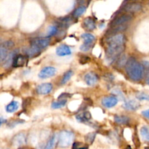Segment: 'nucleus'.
Instances as JSON below:
<instances>
[{"label":"nucleus","mask_w":149,"mask_h":149,"mask_svg":"<svg viewBox=\"0 0 149 149\" xmlns=\"http://www.w3.org/2000/svg\"><path fill=\"white\" fill-rule=\"evenodd\" d=\"M83 27L85 30L91 31H93L96 27V24L95 20L91 17H88L83 20Z\"/></svg>","instance_id":"obj_14"},{"label":"nucleus","mask_w":149,"mask_h":149,"mask_svg":"<svg viewBox=\"0 0 149 149\" xmlns=\"http://www.w3.org/2000/svg\"><path fill=\"white\" fill-rule=\"evenodd\" d=\"M86 10H87V7L84 5H81L79 7H77L74 12V16L75 17H79L80 16L82 15L84 13H85Z\"/></svg>","instance_id":"obj_24"},{"label":"nucleus","mask_w":149,"mask_h":149,"mask_svg":"<svg viewBox=\"0 0 149 149\" xmlns=\"http://www.w3.org/2000/svg\"><path fill=\"white\" fill-rule=\"evenodd\" d=\"M56 54L58 56H67L71 54V49L65 45H60L56 49Z\"/></svg>","instance_id":"obj_13"},{"label":"nucleus","mask_w":149,"mask_h":149,"mask_svg":"<svg viewBox=\"0 0 149 149\" xmlns=\"http://www.w3.org/2000/svg\"><path fill=\"white\" fill-rule=\"evenodd\" d=\"M126 41V36L122 33L109 36L106 39V55L107 60L112 62L122 55L125 49Z\"/></svg>","instance_id":"obj_1"},{"label":"nucleus","mask_w":149,"mask_h":149,"mask_svg":"<svg viewBox=\"0 0 149 149\" xmlns=\"http://www.w3.org/2000/svg\"><path fill=\"white\" fill-rule=\"evenodd\" d=\"M72 149H88V145L81 142L74 143Z\"/></svg>","instance_id":"obj_31"},{"label":"nucleus","mask_w":149,"mask_h":149,"mask_svg":"<svg viewBox=\"0 0 149 149\" xmlns=\"http://www.w3.org/2000/svg\"><path fill=\"white\" fill-rule=\"evenodd\" d=\"M68 97H70V95L67 94V93H63L58 97V100H66Z\"/></svg>","instance_id":"obj_37"},{"label":"nucleus","mask_w":149,"mask_h":149,"mask_svg":"<svg viewBox=\"0 0 149 149\" xmlns=\"http://www.w3.org/2000/svg\"><path fill=\"white\" fill-rule=\"evenodd\" d=\"M148 6H149V2H148Z\"/></svg>","instance_id":"obj_43"},{"label":"nucleus","mask_w":149,"mask_h":149,"mask_svg":"<svg viewBox=\"0 0 149 149\" xmlns=\"http://www.w3.org/2000/svg\"><path fill=\"white\" fill-rule=\"evenodd\" d=\"M81 38L84 40V43L88 44V45H93V43L95 40V37L94 35L89 33H86L81 35Z\"/></svg>","instance_id":"obj_20"},{"label":"nucleus","mask_w":149,"mask_h":149,"mask_svg":"<svg viewBox=\"0 0 149 149\" xmlns=\"http://www.w3.org/2000/svg\"><path fill=\"white\" fill-rule=\"evenodd\" d=\"M77 119L78 121L81 122H87L88 120H90L91 119V114H90V112L88 111H84L82 113H79V114L77 115Z\"/></svg>","instance_id":"obj_18"},{"label":"nucleus","mask_w":149,"mask_h":149,"mask_svg":"<svg viewBox=\"0 0 149 149\" xmlns=\"http://www.w3.org/2000/svg\"><path fill=\"white\" fill-rule=\"evenodd\" d=\"M125 68L127 76L132 80L138 81L142 79L144 74V68L142 64L138 62L135 58H129L125 65Z\"/></svg>","instance_id":"obj_2"},{"label":"nucleus","mask_w":149,"mask_h":149,"mask_svg":"<svg viewBox=\"0 0 149 149\" xmlns=\"http://www.w3.org/2000/svg\"><path fill=\"white\" fill-rule=\"evenodd\" d=\"M74 20L71 17H65L59 20V25L61 27H68L70 25L72 24Z\"/></svg>","instance_id":"obj_23"},{"label":"nucleus","mask_w":149,"mask_h":149,"mask_svg":"<svg viewBox=\"0 0 149 149\" xmlns=\"http://www.w3.org/2000/svg\"><path fill=\"white\" fill-rule=\"evenodd\" d=\"M8 54L9 53L7 52V49H6L3 46H0V62L5 61Z\"/></svg>","instance_id":"obj_30"},{"label":"nucleus","mask_w":149,"mask_h":149,"mask_svg":"<svg viewBox=\"0 0 149 149\" xmlns=\"http://www.w3.org/2000/svg\"><path fill=\"white\" fill-rule=\"evenodd\" d=\"M95 136L96 134L95 132H90V133H88L84 137V139H85V141L87 145H90V144L93 143L95 138Z\"/></svg>","instance_id":"obj_29"},{"label":"nucleus","mask_w":149,"mask_h":149,"mask_svg":"<svg viewBox=\"0 0 149 149\" xmlns=\"http://www.w3.org/2000/svg\"><path fill=\"white\" fill-rule=\"evenodd\" d=\"M50 39L49 38H36L31 41V46L37 48L39 50L45 49L49 46Z\"/></svg>","instance_id":"obj_5"},{"label":"nucleus","mask_w":149,"mask_h":149,"mask_svg":"<svg viewBox=\"0 0 149 149\" xmlns=\"http://www.w3.org/2000/svg\"><path fill=\"white\" fill-rule=\"evenodd\" d=\"M4 122V120L3 119H1V118H0V126L1 125V124L3 123V122Z\"/></svg>","instance_id":"obj_41"},{"label":"nucleus","mask_w":149,"mask_h":149,"mask_svg":"<svg viewBox=\"0 0 149 149\" xmlns=\"http://www.w3.org/2000/svg\"><path fill=\"white\" fill-rule=\"evenodd\" d=\"M73 74H74V72H73L71 70L66 71V72L63 74V77L62 80H61V84H65V83L68 82V81L71 79V77H72Z\"/></svg>","instance_id":"obj_26"},{"label":"nucleus","mask_w":149,"mask_h":149,"mask_svg":"<svg viewBox=\"0 0 149 149\" xmlns=\"http://www.w3.org/2000/svg\"><path fill=\"white\" fill-rule=\"evenodd\" d=\"M58 32V28L55 26H52L49 28V31H48V36H50L52 35H55Z\"/></svg>","instance_id":"obj_33"},{"label":"nucleus","mask_w":149,"mask_h":149,"mask_svg":"<svg viewBox=\"0 0 149 149\" xmlns=\"http://www.w3.org/2000/svg\"><path fill=\"white\" fill-rule=\"evenodd\" d=\"M13 46H14V43L12 41H6L4 43V45H3V47H5L6 49H7V48H11Z\"/></svg>","instance_id":"obj_35"},{"label":"nucleus","mask_w":149,"mask_h":149,"mask_svg":"<svg viewBox=\"0 0 149 149\" xmlns=\"http://www.w3.org/2000/svg\"><path fill=\"white\" fill-rule=\"evenodd\" d=\"M74 135L68 130H63L60 132L58 138V145L61 148H67L72 143Z\"/></svg>","instance_id":"obj_3"},{"label":"nucleus","mask_w":149,"mask_h":149,"mask_svg":"<svg viewBox=\"0 0 149 149\" xmlns=\"http://www.w3.org/2000/svg\"><path fill=\"white\" fill-rule=\"evenodd\" d=\"M18 149H33V148H30V147H26V146H22V147H20V148H19Z\"/></svg>","instance_id":"obj_39"},{"label":"nucleus","mask_w":149,"mask_h":149,"mask_svg":"<svg viewBox=\"0 0 149 149\" xmlns=\"http://www.w3.org/2000/svg\"><path fill=\"white\" fill-rule=\"evenodd\" d=\"M143 8V5L141 3L135 2H127L123 6V10L127 12V13H138L140 12Z\"/></svg>","instance_id":"obj_6"},{"label":"nucleus","mask_w":149,"mask_h":149,"mask_svg":"<svg viewBox=\"0 0 149 149\" xmlns=\"http://www.w3.org/2000/svg\"><path fill=\"white\" fill-rule=\"evenodd\" d=\"M26 55L29 58H33V57H36L37 55H39L41 53V50L38 49L37 48L31 46L30 47L27 48L25 51Z\"/></svg>","instance_id":"obj_17"},{"label":"nucleus","mask_w":149,"mask_h":149,"mask_svg":"<svg viewBox=\"0 0 149 149\" xmlns=\"http://www.w3.org/2000/svg\"><path fill=\"white\" fill-rule=\"evenodd\" d=\"M19 108V103L17 101H12L6 106V111L7 113H13Z\"/></svg>","instance_id":"obj_21"},{"label":"nucleus","mask_w":149,"mask_h":149,"mask_svg":"<svg viewBox=\"0 0 149 149\" xmlns=\"http://www.w3.org/2000/svg\"><path fill=\"white\" fill-rule=\"evenodd\" d=\"M127 29V26H117V27H113L111 28L107 32V34L109 35V36H113V35H116V34H119L121 32L124 31L126 30Z\"/></svg>","instance_id":"obj_16"},{"label":"nucleus","mask_w":149,"mask_h":149,"mask_svg":"<svg viewBox=\"0 0 149 149\" xmlns=\"http://www.w3.org/2000/svg\"><path fill=\"white\" fill-rule=\"evenodd\" d=\"M118 103V98L116 96H108L102 100V104L106 108H112Z\"/></svg>","instance_id":"obj_9"},{"label":"nucleus","mask_w":149,"mask_h":149,"mask_svg":"<svg viewBox=\"0 0 149 149\" xmlns=\"http://www.w3.org/2000/svg\"><path fill=\"white\" fill-rule=\"evenodd\" d=\"M56 68L52 66L45 67L41 70L39 74V77L41 79H47L52 77L56 74Z\"/></svg>","instance_id":"obj_7"},{"label":"nucleus","mask_w":149,"mask_h":149,"mask_svg":"<svg viewBox=\"0 0 149 149\" xmlns=\"http://www.w3.org/2000/svg\"><path fill=\"white\" fill-rule=\"evenodd\" d=\"M123 107L128 111H136L140 108V104L136 100H130L124 103Z\"/></svg>","instance_id":"obj_15"},{"label":"nucleus","mask_w":149,"mask_h":149,"mask_svg":"<svg viewBox=\"0 0 149 149\" xmlns=\"http://www.w3.org/2000/svg\"><path fill=\"white\" fill-rule=\"evenodd\" d=\"M136 97L139 100H148L149 101V95L145 93H138L136 95Z\"/></svg>","instance_id":"obj_32"},{"label":"nucleus","mask_w":149,"mask_h":149,"mask_svg":"<svg viewBox=\"0 0 149 149\" xmlns=\"http://www.w3.org/2000/svg\"><path fill=\"white\" fill-rule=\"evenodd\" d=\"M27 62V57L23 55H16L13 61V66L15 68L23 67Z\"/></svg>","instance_id":"obj_8"},{"label":"nucleus","mask_w":149,"mask_h":149,"mask_svg":"<svg viewBox=\"0 0 149 149\" xmlns=\"http://www.w3.org/2000/svg\"><path fill=\"white\" fill-rule=\"evenodd\" d=\"M52 85L50 83H44L40 84L36 88L37 93L39 95H47L52 91Z\"/></svg>","instance_id":"obj_10"},{"label":"nucleus","mask_w":149,"mask_h":149,"mask_svg":"<svg viewBox=\"0 0 149 149\" xmlns=\"http://www.w3.org/2000/svg\"><path fill=\"white\" fill-rule=\"evenodd\" d=\"M67 103V100H58V101L53 102L52 103V108L54 109H61V108L64 107Z\"/></svg>","instance_id":"obj_25"},{"label":"nucleus","mask_w":149,"mask_h":149,"mask_svg":"<svg viewBox=\"0 0 149 149\" xmlns=\"http://www.w3.org/2000/svg\"><path fill=\"white\" fill-rule=\"evenodd\" d=\"M26 143V136L23 133H19L13 138V144L14 146H21Z\"/></svg>","instance_id":"obj_12"},{"label":"nucleus","mask_w":149,"mask_h":149,"mask_svg":"<svg viewBox=\"0 0 149 149\" xmlns=\"http://www.w3.org/2000/svg\"><path fill=\"white\" fill-rule=\"evenodd\" d=\"M117 61H116V65L119 67H123L124 65H126L127 62V59L125 55H120L119 58H117Z\"/></svg>","instance_id":"obj_28"},{"label":"nucleus","mask_w":149,"mask_h":149,"mask_svg":"<svg viewBox=\"0 0 149 149\" xmlns=\"http://www.w3.org/2000/svg\"><path fill=\"white\" fill-rule=\"evenodd\" d=\"M142 114L144 117L149 119V109H147V110L143 111L142 112Z\"/></svg>","instance_id":"obj_38"},{"label":"nucleus","mask_w":149,"mask_h":149,"mask_svg":"<svg viewBox=\"0 0 149 149\" xmlns=\"http://www.w3.org/2000/svg\"><path fill=\"white\" fill-rule=\"evenodd\" d=\"M97 76L93 72H89L84 76V81L89 86H94L97 82Z\"/></svg>","instance_id":"obj_11"},{"label":"nucleus","mask_w":149,"mask_h":149,"mask_svg":"<svg viewBox=\"0 0 149 149\" xmlns=\"http://www.w3.org/2000/svg\"><path fill=\"white\" fill-rule=\"evenodd\" d=\"M133 17V15L130 13H123L121 14L120 15L117 16L115 18L113 19L111 22L110 26L111 28L113 27H117V26H125V24L129 23Z\"/></svg>","instance_id":"obj_4"},{"label":"nucleus","mask_w":149,"mask_h":149,"mask_svg":"<svg viewBox=\"0 0 149 149\" xmlns=\"http://www.w3.org/2000/svg\"><path fill=\"white\" fill-rule=\"evenodd\" d=\"M92 45H88V44L84 43L81 47H80V49L81 51H84V52H87V51H89L92 47Z\"/></svg>","instance_id":"obj_34"},{"label":"nucleus","mask_w":149,"mask_h":149,"mask_svg":"<svg viewBox=\"0 0 149 149\" xmlns=\"http://www.w3.org/2000/svg\"><path fill=\"white\" fill-rule=\"evenodd\" d=\"M145 149H149V147H147V148H146Z\"/></svg>","instance_id":"obj_42"},{"label":"nucleus","mask_w":149,"mask_h":149,"mask_svg":"<svg viewBox=\"0 0 149 149\" xmlns=\"http://www.w3.org/2000/svg\"><path fill=\"white\" fill-rule=\"evenodd\" d=\"M90 61V58L87 56H83L81 58H80V63L81 64H85L87 63H88Z\"/></svg>","instance_id":"obj_36"},{"label":"nucleus","mask_w":149,"mask_h":149,"mask_svg":"<svg viewBox=\"0 0 149 149\" xmlns=\"http://www.w3.org/2000/svg\"><path fill=\"white\" fill-rule=\"evenodd\" d=\"M141 135L145 141L149 142V127L146 126L141 127Z\"/></svg>","instance_id":"obj_27"},{"label":"nucleus","mask_w":149,"mask_h":149,"mask_svg":"<svg viewBox=\"0 0 149 149\" xmlns=\"http://www.w3.org/2000/svg\"><path fill=\"white\" fill-rule=\"evenodd\" d=\"M114 121L118 125H127L130 122V118L126 116H115Z\"/></svg>","instance_id":"obj_22"},{"label":"nucleus","mask_w":149,"mask_h":149,"mask_svg":"<svg viewBox=\"0 0 149 149\" xmlns=\"http://www.w3.org/2000/svg\"><path fill=\"white\" fill-rule=\"evenodd\" d=\"M146 83L148 84H149V72H148V75H147V77H146Z\"/></svg>","instance_id":"obj_40"},{"label":"nucleus","mask_w":149,"mask_h":149,"mask_svg":"<svg viewBox=\"0 0 149 149\" xmlns=\"http://www.w3.org/2000/svg\"><path fill=\"white\" fill-rule=\"evenodd\" d=\"M56 142H57V135L56 134H53V135L49 138V139L48 140L46 146H45V148L43 149H53L54 147H55V143H56Z\"/></svg>","instance_id":"obj_19"}]
</instances>
